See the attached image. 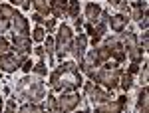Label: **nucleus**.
I'll list each match as a JSON object with an SVG mask.
<instances>
[{"label": "nucleus", "mask_w": 149, "mask_h": 113, "mask_svg": "<svg viewBox=\"0 0 149 113\" xmlns=\"http://www.w3.org/2000/svg\"><path fill=\"white\" fill-rule=\"evenodd\" d=\"M84 83L76 62H62L50 76V87L54 91H76Z\"/></svg>", "instance_id": "1"}, {"label": "nucleus", "mask_w": 149, "mask_h": 113, "mask_svg": "<svg viewBox=\"0 0 149 113\" xmlns=\"http://www.w3.org/2000/svg\"><path fill=\"white\" fill-rule=\"evenodd\" d=\"M42 109H44L42 103H32V101L20 107V111H22V113H36V111H42Z\"/></svg>", "instance_id": "26"}, {"label": "nucleus", "mask_w": 149, "mask_h": 113, "mask_svg": "<svg viewBox=\"0 0 149 113\" xmlns=\"http://www.w3.org/2000/svg\"><path fill=\"white\" fill-rule=\"evenodd\" d=\"M32 71H34L38 78H44V76H48V68H46V64H44L42 60H40V62L36 64L34 68H32Z\"/></svg>", "instance_id": "27"}, {"label": "nucleus", "mask_w": 149, "mask_h": 113, "mask_svg": "<svg viewBox=\"0 0 149 113\" xmlns=\"http://www.w3.org/2000/svg\"><path fill=\"white\" fill-rule=\"evenodd\" d=\"M32 4H34V8L38 10V14H42V16L52 14V10H50V2H48V0H32Z\"/></svg>", "instance_id": "20"}, {"label": "nucleus", "mask_w": 149, "mask_h": 113, "mask_svg": "<svg viewBox=\"0 0 149 113\" xmlns=\"http://www.w3.org/2000/svg\"><path fill=\"white\" fill-rule=\"evenodd\" d=\"M127 22H129V18L123 16V14H113L111 18H107V24L111 26L113 32H123L125 26H127Z\"/></svg>", "instance_id": "17"}, {"label": "nucleus", "mask_w": 149, "mask_h": 113, "mask_svg": "<svg viewBox=\"0 0 149 113\" xmlns=\"http://www.w3.org/2000/svg\"><path fill=\"white\" fill-rule=\"evenodd\" d=\"M107 2H109V4H111V6H115V8H117V4H119V2H121V0H107Z\"/></svg>", "instance_id": "39"}, {"label": "nucleus", "mask_w": 149, "mask_h": 113, "mask_svg": "<svg viewBox=\"0 0 149 113\" xmlns=\"http://www.w3.org/2000/svg\"><path fill=\"white\" fill-rule=\"evenodd\" d=\"M0 111H2V97H0Z\"/></svg>", "instance_id": "40"}, {"label": "nucleus", "mask_w": 149, "mask_h": 113, "mask_svg": "<svg viewBox=\"0 0 149 113\" xmlns=\"http://www.w3.org/2000/svg\"><path fill=\"white\" fill-rule=\"evenodd\" d=\"M147 71H149L147 64H143V69L139 71V81H141V85H147Z\"/></svg>", "instance_id": "31"}, {"label": "nucleus", "mask_w": 149, "mask_h": 113, "mask_svg": "<svg viewBox=\"0 0 149 113\" xmlns=\"http://www.w3.org/2000/svg\"><path fill=\"white\" fill-rule=\"evenodd\" d=\"M32 68H34V66H32V62L24 58V62H22V69H24V71H30V69H32Z\"/></svg>", "instance_id": "35"}, {"label": "nucleus", "mask_w": 149, "mask_h": 113, "mask_svg": "<svg viewBox=\"0 0 149 113\" xmlns=\"http://www.w3.org/2000/svg\"><path fill=\"white\" fill-rule=\"evenodd\" d=\"M54 28H56V18H50V20H46V30H48V34H50V32H54Z\"/></svg>", "instance_id": "33"}, {"label": "nucleus", "mask_w": 149, "mask_h": 113, "mask_svg": "<svg viewBox=\"0 0 149 113\" xmlns=\"http://www.w3.org/2000/svg\"><path fill=\"white\" fill-rule=\"evenodd\" d=\"M80 93H74V91H62V95L56 97L58 101V111H72L80 105Z\"/></svg>", "instance_id": "7"}, {"label": "nucleus", "mask_w": 149, "mask_h": 113, "mask_svg": "<svg viewBox=\"0 0 149 113\" xmlns=\"http://www.w3.org/2000/svg\"><path fill=\"white\" fill-rule=\"evenodd\" d=\"M84 91H86V97H88L93 105L103 103V101H107V99H111V97H113L111 93L103 91L102 87H97V85H95V83H92V81H88V83L84 85Z\"/></svg>", "instance_id": "6"}, {"label": "nucleus", "mask_w": 149, "mask_h": 113, "mask_svg": "<svg viewBox=\"0 0 149 113\" xmlns=\"http://www.w3.org/2000/svg\"><path fill=\"white\" fill-rule=\"evenodd\" d=\"M34 54L38 58H40V60H42V58L46 56V50H44V48H40V46H38V48H34Z\"/></svg>", "instance_id": "36"}, {"label": "nucleus", "mask_w": 149, "mask_h": 113, "mask_svg": "<svg viewBox=\"0 0 149 113\" xmlns=\"http://www.w3.org/2000/svg\"><path fill=\"white\" fill-rule=\"evenodd\" d=\"M90 78H92L95 83L103 85V87L113 89V87L119 85L121 69L117 68V66H103V68H100L97 71H92V73H90Z\"/></svg>", "instance_id": "3"}, {"label": "nucleus", "mask_w": 149, "mask_h": 113, "mask_svg": "<svg viewBox=\"0 0 149 113\" xmlns=\"http://www.w3.org/2000/svg\"><path fill=\"white\" fill-rule=\"evenodd\" d=\"M46 40V54H48V62L50 64H54V52H56V40L52 38V36H48V38H44Z\"/></svg>", "instance_id": "21"}, {"label": "nucleus", "mask_w": 149, "mask_h": 113, "mask_svg": "<svg viewBox=\"0 0 149 113\" xmlns=\"http://www.w3.org/2000/svg\"><path fill=\"white\" fill-rule=\"evenodd\" d=\"M95 56H97V62H100V64H105V62H107V60H109V48H107V46H97V48H95Z\"/></svg>", "instance_id": "25"}, {"label": "nucleus", "mask_w": 149, "mask_h": 113, "mask_svg": "<svg viewBox=\"0 0 149 113\" xmlns=\"http://www.w3.org/2000/svg\"><path fill=\"white\" fill-rule=\"evenodd\" d=\"M139 48H141L143 52H147V32H143V36H141V42H139Z\"/></svg>", "instance_id": "34"}, {"label": "nucleus", "mask_w": 149, "mask_h": 113, "mask_svg": "<svg viewBox=\"0 0 149 113\" xmlns=\"http://www.w3.org/2000/svg\"><path fill=\"white\" fill-rule=\"evenodd\" d=\"M66 14H68L70 18L76 20L80 16V0H68V12Z\"/></svg>", "instance_id": "24"}, {"label": "nucleus", "mask_w": 149, "mask_h": 113, "mask_svg": "<svg viewBox=\"0 0 149 113\" xmlns=\"http://www.w3.org/2000/svg\"><path fill=\"white\" fill-rule=\"evenodd\" d=\"M12 44L16 48V54H30L32 52V38L30 36H24V34H14L12 38Z\"/></svg>", "instance_id": "10"}, {"label": "nucleus", "mask_w": 149, "mask_h": 113, "mask_svg": "<svg viewBox=\"0 0 149 113\" xmlns=\"http://www.w3.org/2000/svg\"><path fill=\"white\" fill-rule=\"evenodd\" d=\"M8 52H10V44H8V40L0 38V56H2V54H8Z\"/></svg>", "instance_id": "32"}, {"label": "nucleus", "mask_w": 149, "mask_h": 113, "mask_svg": "<svg viewBox=\"0 0 149 113\" xmlns=\"http://www.w3.org/2000/svg\"><path fill=\"white\" fill-rule=\"evenodd\" d=\"M107 48H109V56L115 58L117 62H123L127 58L125 54V48H123V44L119 42V38H113V40H109L107 42Z\"/></svg>", "instance_id": "13"}, {"label": "nucleus", "mask_w": 149, "mask_h": 113, "mask_svg": "<svg viewBox=\"0 0 149 113\" xmlns=\"http://www.w3.org/2000/svg\"><path fill=\"white\" fill-rule=\"evenodd\" d=\"M86 48H88V36L86 34H78L76 38H74V42H72V50H70V54L74 56V60L80 64L81 60H84V56H86Z\"/></svg>", "instance_id": "9"}, {"label": "nucleus", "mask_w": 149, "mask_h": 113, "mask_svg": "<svg viewBox=\"0 0 149 113\" xmlns=\"http://www.w3.org/2000/svg\"><path fill=\"white\" fill-rule=\"evenodd\" d=\"M102 12L103 10L95 4V2H88V4H86V16H84V18L88 20V24L93 26V24H97L100 20H102Z\"/></svg>", "instance_id": "15"}, {"label": "nucleus", "mask_w": 149, "mask_h": 113, "mask_svg": "<svg viewBox=\"0 0 149 113\" xmlns=\"http://www.w3.org/2000/svg\"><path fill=\"white\" fill-rule=\"evenodd\" d=\"M10 2H12V6H18V8H22V10H28L32 0H10Z\"/></svg>", "instance_id": "30"}, {"label": "nucleus", "mask_w": 149, "mask_h": 113, "mask_svg": "<svg viewBox=\"0 0 149 113\" xmlns=\"http://www.w3.org/2000/svg\"><path fill=\"white\" fill-rule=\"evenodd\" d=\"M32 18H34V22H38V24H44V16H42V14H34Z\"/></svg>", "instance_id": "38"}, {"label": "nucleus", "mask_w": 149, "mask_h": 113, "mask_svg": "<svg viewBox=\"0 0 149 113\" xmlns=\"http://www.w3.org/2000/svg\"><path fill=\"white\" fill-rule=\"evenodd\" d=\"M14 109H16V99H10L6 105V111H14Z\"/></svg>", "instance_id": "37"}, {"label": "nucleus", "mask_w": 149, "mask_h": 113, "mask_svg": "<svg viewBox=\"0 0 149 113\" xmlns=\"http://www.w3.org/2000/svg\"><path fill=\"white\" fill-rule=\"evenodd\" d=\"M123 105H125V97H119L117 101L107 99V101H103V103H97V105H95V111H102V113H119L121 109H123Z\"/></svg>", "instance_id": "11"}, {"label": "nucleus", "mask_w": 149, "mask_h": 113, "mask_svg": "<svg viewBox=\"0 0 149 113\" xmlns=\"http://www.w3.org/2000/svg\"><path fill=\"white\" fill-rule=\"evenodd\" d=\"M22 62H24L22 54H12V52L2 54L0 56V69L6 71V73H12V71H16V69L22 66Z\"/></svg>", "instance_id": "8"}, {"label": "nucleus", "mask_w": 149, "mask_h": 113, "mask_svg": "<svg viewBox=\"0 0 149 113\" xmlns=\"http://www.w3.org/2000/svg\"><path fill=\"white\" fill-rule=\"evenodd\" d=\"M44 34H46V30L38 26V28H34V32H32V40H34V42H42V40L46 38Z\"/></svg>", "instance_id": "28"}, {"label": "nucleus", "mask_w": 149, "mask_h": 113, "mask_svg": "<svg viewBox=\"0 0 149 113\" xmlns=\"http://www.w3.org/2000/svg\"><path fill=\"white\" fill-rule=\"evenodd\" d=\"M123 48H125V54L129 56V60H131L133 64H139V62L143 60V54H145V52L139 48L135 34L127 32V34H125V44H123Z\"/></svg>", "instance_id": "5"}, {"label": "nucleus", "mask_w": 149, "mask_h": 113, "mask_svg": "<svg viewBox=\"0 0 149 113\" xmlns=\"http://www.w3.org/2000/svg\"><path fill=\"white\" fill-rule=\"evenodd\" d=\"M119 85H121V89H123V91H129L131 87H133V73L125 71V73L119 78Z\"/></svg>", "instance_id": "23"}, {"label": "nucleus", "mask_w": 149, "mask_h": 113, "mask_svg": "<svg viewBox=\"0 0 149 113\" xmlns=\"http://www.w3.org/2000/svg\"><path fill=\"white\" fill-rule=\"evenodd\" d=\"M147 101H149V89H147V85H143L141 87V91H139V95H137V111H141V113H145L149 109V105H147Z\"/></svg>", "instance_id": "19"}, {"label": "nucleus", "mask_w": 149, "mask_h": 113, "mask_svg": "<svg viewBox=\"0 0 149 113\" xmlns=\"http://www.w3.org/2000/svg\"><path fill=\"white\" fill-rule=\"evenodd\" d=\"M16 91L18 93H24V97H28V101H32V103H42L46 99V87H44V83L40 79H36V78L20 79Z\"/></svg>", "instance_id": "2"}, {"label": "nucleus", "mask_w": 149, "mask_h": 113, "mask_svg": "<svg viewBox=\"0 0 149 113\" xmlns=\"http://www.w3.org/2000/svg\"><path fill=\"white\" fill-rule=\"evenodd\" d=\"M50 10L56 18H62L68 12V0H50Z\"/></svg>", "instance_id": "18"}, {"label": "nucleus", "mask_w": 149, "mask_h": 113, "mask_svg": "<svg viewBox=\"0 0 149 113\" xmlns=\"http://www.w3.org/2000/svg\"><path fill=\"white\" fill-rule=\"evenodd\" d=\"M12 30H14V34H24L28 36L30 34V24H28V20L24 18L22 14H14V18H12Z\"/></svg>", "instance_id": "14"}, {"label": "nucleus", "mask_w": 149, "mask_h": 113, "mask_svg": "<svg viewBox=\"0 0 149 113\" xmlns=\"http://www.w3.org/2000/svg\"><path fill=\"white\" fill-rule=\"evenodd\" d=\"M143 16H147V2L145 0H137V2H133V6L129 8V18H133V20H141Z\"/></svg>", "instance_id": "16"}, {"label": "nucleus", "mask_w": 149, "mask_h": 113, "mask_svg": "<svg viewBox=\"0 0 149 113\" xmlns=\"http://www.w3.org/2000/svg\"><path fill=\"white\" fill-rule=\"evenodd\" d=\"M72 42H74L72 28H70L68 24H62L58 28V36H56V50H58V56L62 58V60H64V54H70Z\"/></svg>", "instance_id": "4"}, {"label": "nucleus", "mask_w": 149, "mask_h": 113, "mask_svg": "<svg viewBox=\"0 0 149 113\" xmlns=\"http://www.w3.org/2000/svg\"><path fill=\"white\" fill-rule=\"evenodd\" d=\"M46 107L50 111H58V101L54 95H46Z\"/></svg>", "instance_id": "29"}, {"label": "nucleus", "mask_w": 149, "mask_h": 113, "mask_svg": "<svg viewBox=\"0 0 149 113\" xmlns=\"http://www.w3.org/2000/svg\"><path fill=\"white\" fill-rule=\"evenodd\" d=\"M14 14H16V8H14L12 4H0V18H4V20H12Z\"/></svg>", "instance_id": "22"}, {"label": "nucleus", "mask_w": 149, "mask_h": 113, "mask_svg": "<svg viewBox=\"0 0 149 113\" xmlns=\"http://www.w3.org/2000/svg\"><path fill=\"white\" fill-rule=\"evenodd\" d=\"M100 66V62H97V56H95V50H90V52H86V56H84V60L80 62V69L84 71V73H92V71H95V68Z\"/></svg>", "instance_id": "12"}]
</instances>
